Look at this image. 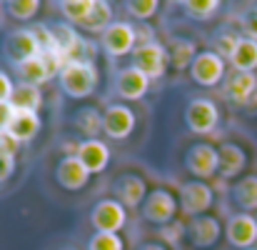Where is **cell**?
Listing matches in <instances>:
<instances>
[{
    "label": "cell",
    "mask_w": 257,
    "mask_h": 250,
    "mask_svg": "<svg viewBox=\"0 0 257 250\" xmlns=\"http://www.w3.org/2000/svg\"><path fill=\"white\" fill-rule=\"evenodd\" d=\"M75 128L85 133L87 140H95V135L102 133V113L97 108H83L75 115Z\"/></svg>",
    "instance_id": "484cf974"
},
{
    "label": "cell",
    "mask_w": 257,
    "mask_h": 250,
    "mask_svg": "<svg viewBox=\"0 0 257 250\" xmlns=\"http://www.w3.org/2000/svg\"><path fill=\"white\" fill-rule=\"evenodd\" d=\"M92 5H95V0H65V3H60V10L70 23L83 25L85 18L90 15V10H92Z\"/></svg>",
    "instance_id": "f546056e"
},
{
    "label": "cell",
    "mask_w": 257,
    "mask_h": 250,
    "mask_svg": "<svg viewBox=\"0 0 257 250\" xmlns=\"http://www.w3.org/2000/svg\"><path fill=\"white\" fill-rule=\"evenodd\" d=\"M18 70H20L23 83L38 85V88L53 78V75H50V70H48V65H45V60H43L40 55H38V58H33V60H28V63H23Z\"/></svg>",
    "instance_id": "4316f807"
},
{
    "label": "cell",
    "mask_w": 257,
    "mask_h": 250,
    "mask_svg": "<svg viewBox=\"0 0 257 250\" xmlns=\"http://www.w3.org/2000/svg\"><path fill=\"white\" fill-rule=\"evenodd\" d=\"M112 193H115V200L122 203L125 208H140L145 200H148V185L140 175H120L115 183H112Z\"/></svg>",
    "instance_id": "7c38bea8"
},
{
    "label": "cell",
    "mask_w": 257,
    "mask_h": 250,
    "mask_svg": "<svg viewBox=\"0 0 257 250\" xmlns=\"http://www.w3.org/2000/svg\"><path fill=\"white\" fill-rule=\"evenodd\" d=\"M5 53H8V58H10L18 68H20L23 63L38 58L40 50H38V43H35L33 30H13V33L5 38Z\"/></svg>",
    "instance_id": "4fadbf2b"
},
{
    "label": "cell",
    "mask_w": 257,
    "mask_h": 250,
    "mask_svg": "<svg viewBox=\"0 0 257 250\" xmlns=\"http://www.w3.org/2000/svg\"><path fill=\"white\" fill-rule=\"evenodd\" d=\"M230 103L235 105H247L252 100V95L257 93V75L255 73H235L230 80H227V88H225Z\"/></svg>",
    "instance_id": "d6986e66"
},
{
    "label": "cell",
    "mask_w": 257,
    "mask_h": 250,
    "mask_svg": "<svg viewBox=\"0 0 257 250\" xmlns=\"http://www.w3.org/2000/svg\"><path fill=\"white\" fill-rule=\"evenodd\" d=\"M135 123H138L135 113H133L127 105H120V103L107 105L105 113H102V133H105L107 138H112V140H125V138H130L133 130H135Z\"/></svg>",
    "instance_id": "ba28073f"
},
{
    "label": "cell",
    "mask_w": 257,
    "mask_h": 250,
    "mask_svg": "<svg viewBox=\"0 0 257 250\" xmlns=\"http://www.w3.org/2000/svg\"><path fill=\"white\" fill-rule=\"evenodd\" d=\"M220 120V110L210 98H195L190 100L187 110H185V123L190 128V133L195 135H207L217 128Z\"/></svg>",
    "instance_id": "3957f363"
},
{
    "label": "cell",
    "mask_w": 257,
    "mask_h": 250,
    "mask_svg": "<svg viewBox=\"0 0 257 250\" xmlns=\"http://www.w3.org/2000/svg\"><path fill=\"white\" fill-rule=\"evenodd\" d=\"M75 155L83 160V165L90 170V173H100L105 170L107 163H110V148L102 143V140H83L78 148H75Z\"/></svg>",
    "instance_id": "e0dca14e"
},
{
    "label": "cell",
    "mask_w": 257,
    "mask_h": 250,
    "mask_svg": "<svg viewBox=\"0 0 257 250\" xmlns=\"http://www.w3.org/2000/svg\"><path fill=\"white\" fill-rule=\"evenodd\" d=\"M242 33H245V38L257 40V8L247 10V13L242 15Z\"/></svg>",
    "instance_id": "d590c367"
},
{
    "label": "cell",
    "mask_w": 257,
    "mask_h": 250,
    "mask_svg": "<svg viewBox=\"0 0 257 250\" xmlns=\"http://www.w3.org/2000/svg\"><path fill=\"white\" fill-rule=\"evenodd\" d=\"M212 203H215V193L205 180H192L180 188V205H182L185 215L200 218L212 208Z\"/></svg>",
    "instance_id": "52a82bcc"
},
{
    "label": "cell",
    "mask_w": 257,
    "mask_h": 250,
    "mask_svg": "<svg viewBox=\"0 0 257 250\" xmlns=\"http://www.w3.org/2000/svg\"><path fill=\"white\" fill-rule=\"evenodd\" d=\"M175 213H177V200L172 198V193L158 188L148 195V200L143 203V218L148 223H155V225H170L175 220Z\"/></svg>",
    "instance_id": "9c48e42d"
},
{
    "label": "cell",
    "mask_w": 257,
    "mask_h": 250,
    "mask_svg": "<svg viewBox=\"0 0 257 250\" xmlns=\"http://www.w3.org/2000/svg\"><path fill=\"white\" fill-rule=\"evenodd\" d=\"M90 223L97 233H120L127 223V213L125 205L117 203L115 198H105L97 200L90 210Z\"/></svg>",
    "instance_id": "7a4b0ae2"
},
{
    "label": "cell",
    "mask_w": 257,
    "mask_h": 250,
    "mask_svg": "<svg viewBox=\"0 0 257 250\" xmlns=\"http://www.w3.org/2000/svg\"><path fill=\"white\" fill-rule=\"evenodd\" d=\"M227 240L230 245L240 250H250L257 243V220L247 213H240V215H232L227 220Z\"/></svg>",
    "instance_id": "5bb4252c"
},
{
    "label": "cell",
    "mask_w": 257,
    "mask_h": 250,
    "mask_svg": "<svg viewBox=\"0 0 257 250\" xmlns=\"http://www.w3.org/2000/svg\"><path fill=\"white\" fill-rule=\"evenodd\" d=\"M15 173V155L13 153H0V183H5Z\"/></svg>",
    "instance_id": "74e56055"
},
{
    "label": "cell",
    "mask_w": 257,
    "mask_h": 250,
    "mask_svg": "<svg viewBox=\"0 0 257 250\" xmlns=\"http://www.w3.org/2000/svg\"><path fill=\"white\" fill-rule=\"evenodd\" d=\"M170 53L160 45V43H148V45H138L133 53V68H138L140 73H145L150 80L163 78L165 68H168Z\"/></svg>",
    "instance_id": "5b68a950"
},
{
    "label": "cell",
    "mask_w": 257,
    "mask_h": 250,
    "mask_svg": "<svg viewBox=\"0 0 257 250\" xmlns=\"http://www.w3.org/2000/svg\"><path fill=\"white\" fill-rule=\"evenodd\" d=\"M230 63L237 73H252L257 68V40H250L242 35L235 53L230 55Z\"/></svg>",
    "instance_id": "7402d4cb"
},
{
    "label": "cell",
    "mask_w": 257,
    "mask_h": 250,
    "mask_svg": "<svg viewBox=\"0 0 257 250\" xmlns=\"http://www.w3.org/2000/svg\"><path fill=\"white\" fill-rule=\"evenodd\" d=\"M180 233H182V225H180V223H172L170 228L165 225V228L160 230V235H163L168 243H177V240H180Z\"/></svg>",
    "instance_id": "ab89813d"
},
{
    "label": "cell",
    "mask_w": 257,
    "mask_h": 250,
    "mask_svg": "<svg viewBox=\"0 0 257 250\" xmlns=\"http://www.w3.org/2000/svg\"><path fill=\"white\" fill-rule=\"evenodd\" d=\"M112 25V5L105 3V0H95L90 15L85 18L83 28L87 33H105L107 28Z\"/></svg>",
    "instance_id": "d4e9b609"
},
{
    "label": "cell",
    "mask_w": 257,
    "mask_h": 250,
    "mask_svg": "<svg viewBox=\"0 0 257 250\" xmlns=\"http://www.w3.org/2000/svg\"><path fill=\"white\" fill-rule=\"evenodd\" d=\"M170 58H172V65L175 70H182V68H192L195 58H197V50L190 40H175L172 43V50H170Z\"/></svg>",
    "instance_id": "f1b7e54d"
},
{
    "label": "cell",
    "mask_w": 257,
    "mask_h": 250,
    "mask_svg": "<svg viewBox=\"0 0 257 250\" xmlns=\"http://www.w3.org/2000/svg\"><path fill=\"white\" fill-rule=\"evenodd\" d=\"M240 38H242V35H235V33H220V35H217V40H215V48H217L215 53H217V55H227V58H230V55L235 53V48H237Z\"/></svg>",
    "instance_id": "e575fe53"
},
{
    "label": "cell",
    "mask_w": 257,
    "mask_h": 250,
    "mask_svg": "<svg viewBox=\"0 0 257 250\" xmlns=\"http://www.w3.org/2000/svg\"><path fill=\"white\" fill-rule=\"evenodd\" d=\"M13 115H15L13 105H0V135H8V128L13 123Z\"/></svg>",
    "instance_id": "f35d334b"
},
{
    "label": "cell",
    "mask_w": 257,
    "mask_h": 250,
    "mask_svg": "<svg viewBox=\"0 0 257 250\" xmlns=\"http://www.w3.org/2000/svg\"><path fill=\"white\" fill-rule=\"evenodd\" d=\"M245 108H247V110H250L252 115H257V93H255V95H252V100H250V103H247Z\"/></svg>",
    "instance_id": "b9f144b4"
},
{
    "label": "cell",
    "mask_w": 257,
    "mask_h": 250,
    "mask_svg": "<svg viewBox=\"0 0 257 250\" xmlns=\"http://www.w3.org/2000/svg\"><path fill=\"white\" fill-rule=\"evenodd\" d=\"M102 48L107 55L112 58H120V55H127V53H135L138 48V28L120 20V23H112L105 33H102Z\"/></svg>",
    "instance_id": "8992f818"
},
{
    "label": "cell",
    "mask_w": 257,
    "mask_h": 250,
    "mask_svg": "<svg viewBox=\"0 0 257 250\" xmlns=\"http://www.w3.org/2000/svg\"><path fill=\"white\" fill-rule=\"evenodd\" d=\"M15 148H18V143L10 135H0V153H13L15 155Z\"/></svg>",
    "instance_id": "60d3db41"
},
{
    "label": "cell",
    "mask_w": 257,
    "mask_h": 250,
    "mask_svg": "<svg viewBox=\"0 0 257 250\" xmlns=\"http://www.w3.org/2000/svg\"><path fill=\"white\" fill-rule=\"evenodd\" d=\"M87 250H125V243L117 233H95L87 243Z\"/></svg>",
    "instance_id": "d6a6232c"
},
{
    "label": "cell",
    "mask_w": 257,
    "mask_h": 250,
    "mask_svg": "<svg viewBox=\"0 0 257 250\" xmlns=\"http://www.w3.org/2000/svg\"><path fill=\"white\" fill-rule=\"evenodd\" d=\"M127 10H130L133 18L148 20V18H153V15L160 10V3H158V0H130V3H127Z\"/></svg>",
    "instance_id": "836d02e7"
},
{
    "label": "cell",
    "mask_w": 257,
    "mask_h": 250,
    "mask_svg": "<svg viewBox=\"0 0 257 250\" xmlns=\"http://www.w3.org/2000/svg\"><path fill=\"white\" fill-rule=\"evenodd\" d=\"M232 198L237 203V208L252 213L257 210V175H245L232 185Z\"/></svg>",
    "instance_id": "603a6c76"
},
{
    "label": "cell",
    "mask_w": 257,
    "mask_h": 250,
    "mask_svg": "<svg viewBox=\"0 0 257 250\" xmlns=\"http://www.w3.org/2000/svg\"><path fill=\"white\" fill-rule=\"evenodd\" d=\"M38 133H40V115L30 113V110H15L13 123L8 128V135L20 145V143H30Z\"/></svg>",
    "instance_id": "ac0fdd59"
},
{
    "label": "cell",
    "mask_w": 257,
    "mask_h": 250,
    "mask_svg": "<svg viewBox=\"0 0 257 250\" xmlns=\"http://www.w3.org/2000/svg\"><path fill=\"white\" fill-rule=\"evenodd\" d=\"M192 80L202 88H212L225 78V58L217 53H197L192 68H190Z\"/></svg>",
    "instance_id": "30bf717a"
},
{
    "label": "cell",
    "mask_w": 257,
    "mask_h": 250,
    "mask_svg": "<svg viewBox=\"0 0 257 250\" xmlns=\"http://www.w3.org/2000/svg\"><path fill=\"white\" fill-rule=\"evenodd\" d=\"M90 170L83 165V160L78 155H65L58 168H55V178H58V185L70 190V193H78L83 190L87 183H90Z\"/></svg>",
    "instance_id": "8fae6325"
},
{
    "label": "cell",
    "mask_w": 257,
    "mask_h": 250,
    "mask_svg": "<svg viewBox=\"0 0 257 250\" xmlns=\"http://www.w3.org/2000/svg\"><path fill=\"white\" fill-rule=\"evenodd\" d=\"M185 168L197 178V180H207L212 175L220 173V148L210 145V143H197L187 150L185 155Z\"/></svg>",
    "instance_id": "277c9868"
},
{
    "label": "cell",
    "mask_w": 257,
    "mask_h": 250,
    "mask_svg": "<svg viewBox=\"0 0 257 250\" xmlns=\"http://www.w3.org/2000/svg\"><path fill=\"white\" fill-rule=\"evenodd\" d=\"M140 250H168L165 245H160V243H145Z\"/></svg>",
    "instance_id": "7bdbcfd3"
},
{
    "label": "cell",
    "mask_w": 257,
    "mask_h": 250,
    "mask_svg": "<svg viewBox=\"0 0 257 250\" xmlns=\"http://www.w3.org/2000/svg\"><path fill=\"white\" fill-rule=\"evenodd\" d=\"M5 10L15 18V20H30L38 15L40 10V0H8Z\"/></svg>",
    "instance_id": "1f68e13d"
},
{
    "label": "cell",
    "mask_w": 257,
    "mask_h": 250,
    "mask_svg": "<svg viewBox=\"0 0 257 250\" xmlns=\"http://www.w3.org/2000/svg\"><path fill=\"white\" fill-rule=\"evenodd\" d=\"M30 30H33V35H35V43H38V50H40V55H55V53H60L53 28L35 25V28H30ZM60 55H63V53H60ZM63 58H65V55H63Z\"/></svg>",
    "instance_id": "4dcf8cb0"
},
{
    "label": "cell",
    "mask_w": 257,
    "mask_h": 250,
    "mask_svg": "<svg viewBox=\"0 0 257 250\" xmlns=\"http://www.w3.org/2000/svg\"><path fill=\"white\" fill-rule=\"evenodd\" d=\"M250 250H255V248H250Z\"/></svg>",
    "instance_id": "ee69618b"
},
{
    "label": "cell",
    "mask_w": 257,
    "mask_h": 250,
    "mask_svg": "<svg viewBox=\"0 0 257 250\" xmlns=\"http://www.w3.org/2000/svg\"><path fill=\"white\" fill-rule=\"evenodd\" d=\"M182 8H185V15L192 20H212L217 10L222 8V3L220 0H187L182 3Z\"/></svg>",
    "instance_id": "83f0119b"
},
{
    "label": "cell",
    "mask_w": 257,
    "mask_h": 250,
    "mask_svg": "<svg viewBox=\"0 0 257 250\" xmlns=\"http://www.w3.org/2000/svg\"><path fill=\"white\" fill-rule=\"evenodd\" d=\"M148 88H150V78L133 65L122 68L115 78V90L122 100H140V98H145Z\"/></svg>",
    "instance_id": "9a60e30c"
},
{
    "label": "cell",
    "mask_w": 257,
    "mask_h": 250,
    "mask_svg": "<svg viewBox=\"0 0 257 250\" xmlns=\"http://www.w3.org/2000/svg\"><path fill=\"white\" fill-rule=\"evenodd\" d=\"M187 233H190V240H192L195 248H212V245L220 240L222 228H220V220H217V218H212V215H200V218L192 220V225H190Z\"/></svg>",
    "instance_id": "2e32d148"
},
{
    "label": "cell",
    "mask_w": 257,
    "mask_h": 250,
    "mask_svg": "<svg viewBox=\"0 0 257 250\" xmlns=\"http://www.w3.org/2000/svg\"><path fill=\"white\" fill-rule=\"evenodd\" d=\"M10 105L13 110H30V113H38L43 108V93L38 85H30V83H20L15 85V93L10 98Z\"/></svg>",
    "instance_id": "44dd1931"
},
{
    "label": "cell",
    "mask_w": 257,
    "mask_h": 250,
    "mask_svg": "<svg viewBox=\"0 0 257 250\" xmlns=\"http://www.w3.org/2000/svg\"><path fill=\"white\" fill-rule=\"evenodd\" d=\"M60 88L68 98H90L97 88V68L92 65V60H83V58H75V60H68L65 68L60 70L58 75Z\"/></svg>",
    "instance_id": "6da1fadb"
},
{
    "label": "cell",
    "mask_w": 257,
    "mask_h": 250,
    "mask_svg": "<svg viewBox=\"0 0 257 250\" xmlns=\"http://www.w3.org/2000/svg\"><path fill=\"white\" fill-rule=\"evenodd\" d=\"M15 93V83L10 80L8 73L0 70V105H10V98Z\"/></svg>",
    "instance_id": "8d00e7d4"
},
{
    "label": "cell",
    "mask_w": 257,
    "mask_h": 250,
    "mask_svg": "<svg viewBox=\"0 0 257 250\" xmlns=\"http://www.w3.org/2000/svg\"><path fill=\"white\" fill-rule=\"evenodd\" d=\"M53 33H55L58 48H60V53L65 55V60H75L78 48H83V43H85V40L75 33V28H73V25H65V23H58V25H53Z\"/></svg>",
    "instance_id": "cb8c5ba5"
},
{
    "label": "cell",
    "mask_w": 257,
    "mask_h": 250,
    "mask_svg": "<svg viewBox=\"0 0 257 250\" xmlns=\"http://www.w3.org/2000/svg\"><path fill=\"white\" fill-rule=\"evenodd\" d=\"M247 165V155L237 143H225L220 145V175L222 178H235Z\"/></svg>",
    "instance_id": "ffe728a7"
}]
</instances>
